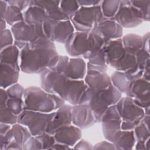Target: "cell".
Segmentation results:
<instances>
[{
  "mask_svg": "<svg viewBox=\"0 0 150 150\" xmlns=\"http://www.w3.org/2000/svg\"><path fill=\"white\" fill-rule=\"evenodd\" d=\"M20 69L27 74H41L54 67L59 55L55 44L46 37L26 45L20 52Z\"/></svg>",
  "mask_w": 150,
  "mask_h": 150,
  "instance_id": "6da1fadb",
  "label": "cell"
},
{
  "mask_svg": "<svg viewBox=\"0 0 150 150\" xmlns=\"http://www.w3.org/2000/svg\"><path fill=\"white\" fill-rule=\"evenodd\" d=\"M40 87L47 93L54 94L65 102L74 105L79 100L88 86L84 80H71L63 73L47 69L40 76Z\"/></svg>",
  "mask_w": 150,
  "mask_h": 150,
  "instance_id": "7a4b0ae2",
  "label": "cell"
},
{
  "mask_svg": "<svg viewBox=\"0 0 150 150\" xmlns=\"http://www.w3.org/2000/svg\"><path fill=\"white\" fill-rule=\"evenodd\" d=\"M23 99L25 110L46 113L56 111L66 103L57 95L36 86L25 88Z\"/></svg>",
  "mask_w": 150,
  "mask_h": 150,
  "instance_id": "3957f363",
  "label": "cell"
},
{
  "mask_svg": "<svg viewBox=\"0 0 150 150\" xmlns=\"http://www.w3.org/2000/svg\"><path fill=\"white\" fill-rule=\"evenodd\" d=\"M105 19L100 5H97L80 7L71 22L76 31L90 32L96 25Z\"/></svg>",
  "mask_w": 150,
  "mask_h": 150,
  "instance_id": "277c9868",
  "label": "cell"
},
{
  "mask_svg": "<svg viewBox=\"0 0 150 150\" xmlns=\"http://www.w3.org/2000/svg\"><path fill=\"white\" fill-rule=\"evenodd\" d=\"M121 97L122 93L112 84L106 89L94 94L88 105L93 111L96 122H100L101 118L108 107L115 105Z\"/></svg>",
  "mask_w": 150,
  "mask_h": 150,
  "instance_id": "5b68a950",
  "label": "cell"
},
{
  "mask_svg": "<svg viewBox=\"0 0 150 150\" xmlns=\"http://www.w3.org/2000/svg\"><path fill=\"white\" fill-rule=\"evenodd\" d=\"M54 112L46 113L25 110L18 115V123L26 127L32 136H38L46 132Z\"/></svg>",
  "mask_w": 150,
  "mask_h": 150,
  "instance_id": "8992f818",
  "label": "cell"
},
{
  "mask_svg": "<svg viewBox=\"0 0 150 150\" xmlns=\"http://www.w3.org/2000/svg\"><path fill=\"white\" fill-rule=\"evenodd\" d=\"M11 30L14 38V45L21 49L40 38L46 37L42 25H29L24 21L13 25Z\"/></svg>",
  "mask_w": 150,
  "mask_h": 150,
  "instance_id": "52a82bcc",
  "label": "cell"
},
{
  "mask_svg": "<svg viewBox=\"0 0 150 150\" xmlns=\"http://www.w3.org/2000/svg\"><path fill=\"white\" fill-rule=\"evenodd\" d=\"M42 28L45 36L54 43L65 44L74 32V28L70 20L59 21L48 19Z\"/></svg>",
  "mask_w": 150,
  "mask_h": 150,
  "instance_id": "ba28073f",
  "label": "cell"
},
{
  "mask_svg": "<svg viewBox=\"0 0 150 150\" xmlns=\"http://www.w3.org/2000/svg\"><path fill=\"white\" fill-rule=\"evenodd\" d=\"M32 136L26 127L15 124L5 135H0V149H23V145Z\"/></svg>",
  "mask_w": 150,
  "mask_h": 150,
  "instance_id": "9c48e42d",
  "label": "cell"
},
{
  "mask_svg": "<svg viewBox=\"0 0 150 150\" xmlns=\"http://www.w3.org/2000/svg\"><path fill=\"white\" fill-rule=\"evenodd\" d=\"M122 28L136 27L144 22L141 12L130 1H120L119 9L112 19Z\"/></svg>",
  "mask_w": 150,
  "mask_h": 150,
  "instance_id": "30bf717a",
  "label": "cell"
},
{
  "mask_svg": "<svg viewBox=\"0 0 150 150\" xmlns=\"http://www.w3.org/2000/svg\"><path fill=\"white\" fill-rule=\"evenodd\" d=\"M122 121L137 125L144 117V109L137 105L133 99L129 97H122L115 104Z\"/></svg>",
  "mask_w": 150,
  "mask_h": 150,
  "instance_id": "8fae6325",
  "label": "cell"
},
{
  "mask_svg": "<svg viewBox=\"0 0 150 150\" xmlns=\"http://www.w3.org/2000/svg\"><path fill=\"white\" fill-rule=\"evenodd\" d=\"M149 81L140 78L131 82L129 87L125 93L127 97L133 99L139 107L145 109L150 107Z\"/></svg>",
  "mask_w": 150,
  "mask_h": 150,
  "instance_id": "7c38bea8",
  "label": "cell"
},
{
  "mask_svg": "<svg viewBox=\"0 0 150 150\" xmlns=\"http://www.w3.org/2000/svg\"><path fill=\"white\" fill-rule=\"evenodd\" d=\"M102 132L105 139L112 142L114 134L121 129L122 122L115 105L108 107L100 120Z\"/></svg>",
  "mask_w": 150,
  "mask_h": 150,
  "instance_id": "4fadbf2b",
  "label": "cell"
},
{
  "mask_svg": "<svg viewBox=\"0 0 150 150\" xmlns=\"http://www.w3.org/2000/svg\"><path fill=\"white\" fill-rule=\"evenodd\" d=\"M89 32H74L64 44L69 55L72 57L84 56L88 51V36Z\"/></svg>",
  "mask_w": 150,
  "mask_h": 150,
  "instance_id": "5bb4252c",
  "label": "cell"
},
{
  "mask_svg": "<svg viewBox=\"0 0 150 150\" xmlns=\"http://www.w3.org/2000/svg\"><path fill=\"white\" fill-rule=\"evenodd\" d=\"M96 122L88 104H76L71 107V123L80 128L86 129Z\"/></svg>",
  "mask_w": 150,
  "mask_h": 150,
  "instance_id": "9a60e30c",
  "label": "cell"
},
{
  "mask_svg": "<svg viewBox=\"0 0 150 150\" xmlns=\"http://www.w3.org/2000/svg\"><path fill=\"white\" fill-rule=\"evenodd\" d=\"M71 107L72 105L69 104H64L62 107L55 111L46 132L53 135L61 127L71 124Z\"/></svg>",
  "mask_w": 150,
  "mask_h": 150,
  "instance_id": "2e32d148",
  "label": "cell"
},
{
  "mask_svg": "<svg viewBox=\"0 0 150 150\" xmlns=\"http://www.w3.org/2000/svg\"><path fill=\"white\" fill-rule=\"evenodd\" d=\"M91 31L110 40L121 38L123 35V28L113 19L104 20L96 25Z\"/></svg>",
  "mask_w": 150,
  "mask_h": 150,
  "instance_id": "e0dca14e",
  "label": "cell"
},
{
  "mask_svg": "<svg viewBox=\"0 0 150 150\" xmlns=\"http://www.w3.org/2000/svg\"><path fill=\"white\" fill-rule=\"evenodd\" d=\"M53 135L56 142L71 147L81 138L82 132L80 128L70 124L61 127Z\"/></svg>",
  "mask_w": 150,
  "mask_h": 150,
  "instance_id": "ac0fdd59",
  "label": "cell"
},
{
  "mask_svg": "<svg viewBox=\"0 0 150 150\" xmlns=\"http://www.w3.org/2000/svg\"><path fill=\"white\" fill-rule=\"evenodd\" d=\"M84 79L88 87L94 93H98L112 84L110 77L106 73L87 70Z\"/></svg>",
  "mask_w": 150,
  "mask_h": 150,
  "instance_id": "d6986e66",
  "label": "cell"
},
{
  "mask_svg": "<svg viewBox=\"0 0 150 150\" xmlns=\"http://www.w3.org/2000/svg\"><path fill=\"white\" fill-rule=\"evenodd\" d=\"M87 72V64L80 57L69 58L63 74L71 80H83Z\"/></svg>",
  "mask_w": 150,
  "mask_h": 150,
  "instance_id": "ffe728a7",
  "label": "cell"
},
{
  "mask_svg": "<svg viewBox=\"0 0 150 150\" xmlns=\"http://www.w3.org/2000/svg\"><path fill=\"white\" fill-rule=\"evenodd\" d=\"M60 1L57 0H33L30 5L38 6L42 8L46 13L49 19L56 21L68 20L60 8Z\"/></svg>",
  "mask_w": 150,
  "mask_h": 150,
  "instance_id": "44dd1931",
  "label": "cell"
},
{
  "mask_svg": "<svg viewBox=\"0 0 150 150\" xmlns=\"http://www.w3.org/2000/svg\"><path fill=\"white\" fill-rule=\"evenodd\" d=\"M125 53L121 38L110 40L105 47L107 65L114 68L115 63Z\"/></svg>",
  "mask_w": 150,
  "mask_h": 150,
  "instance_id": "7402d4cb",
  "label": "cell"
},
{
  "mask_svg": "<svg viewBox=\"0 0 150 150\" xmlns=\"http://www.w3.org/2000/svg\"><path fill=\"white\" fill-rule=\"evenodd\" d=\"M135 142L133 130L122 129L115 132L112 141L115 149L119 150L132 149L135 145Z\"/></svg>",
  "mask_w": 150,
  "mask_h": 150,
  "instance_id": "603a6c76",
  "label": "cell"
},
{
  "mask_svg": "<svg viewBox=\"0 0 150 150\" xmlns=\"http://www.w3.org/2000/svg\"><path fill=\"white\" fill-rule=\"evenodd\" d=\"M23 21L32 25H42L49 18L45 11L41 8L30 5L23 12Z\"/></svg>",
  "mask_w": 150,
  "mask_h": 150,
  "instance_id": "cb8c5ba5",
  "label": "cell"
},
{
  "mask_svg": "<svg viewBox=\"0 0 150 150\" xmlns=\"http://www.w3.org/2000/svg\"><path fill=\"white\" fill-rule=\"evenodd\" d=\"M19 77V70L14 67L4 64H0V86L1 88L6 89L11 86L17 83Z\"/></svg>",
  "mask_w": 150,
  "mask_h": 150,
  "instance_id": "d4e9b609",
  "label": "cell"
},
{
  "mask_svg": "<svg viewBox=\"0 0 150 150\" xmlns=\"http://www.w3.org/2000/svg\"><path fill=\"white\" fill-rule=\"evenodd\" d=\"M20 52L19 48L15 45L8 46L1 50V63L11 66L18 70H21L19 64Z\"/></svg>",
  "mask_w": 150,
  "mask_h": 150,
  "instance_id": "484cf974",
  "label": "cell"
},
{
  "mask_svg": "<svg viewBox=\"0 0 150 150\" xmlns=\"http://www.w3.org/2000/svg\"><path fill=\"white\" fill-rule=\"evenodd\" d=\"M123 46L127 53L135 54L142 47V36L135 33H129L121 38Z\"/></svg>",
  "mask_w": 150,
  "mask_h": 150,
  "instance_id": "4316f807",
  "label": "cell"
},
{
  "mask_svg": "<svg viewBox=\"0 0 150 150\" xmlns=\"http://www.w3.org/2000/svg\"><path fill=\"white\" fill-rule=\"evenodd\" d=\"M110 79L112 85L122 94L127 92L131 82L127 79L124 71L116 70L111 74Z\"/></svg>",
  "mask_w": 150,
  "mask_h": 150,
  "instance_id": "83f0119b",
  "label": "cell"
},
{
  "mask_svg": "<svg viewBox=\"0 0 150 150\" xmlns=\"http://www.w3.org/2000/svg\"><path fill=\"white\" fill-rule=\"evenodd\" d=\"M1 19H4L6 23L12 26L18 22L23 21V12L14 5H8L6 11Z\"/></svg>",
  "mask_w": 150,
  "mask_h": 150,
  "instance_id": "f1b7e54d",
  "label": "cell"
},
{
  "mask_svg": "<svg viewBox=\"0 0 150 150\" xmlns=\"http://www.w3.org/2000/svg\"><path fill=\"white\" fill-rule=\"evenodd\" d=\"M120 3L118 0L102 1L100 7L104 17L107 19H112L119 9Z\"/></svg>",
  "mask_w": 150,
  "mask_h": 150,
  "instance_id": "f546056e",
  "label": "cell"
},
{
  "mask_svg": "<svg viewBox=\"0 0 150 150\" xmlns=\"http://www.w3.org/2000/svg\"><path fill=\"white\" fill-rule=\"evenodd\" d=\"M136 64L135 55L126 52L125 54L115 63L114 68L117 71H126L134 67Z\"/></svg>",
  "mask_w": 150,
  "mask_h": 150,
  "instance_id": "4dcf8cb0",
  "label": "cell"
},
{
  "mask_svg": "<svg viewBox=\"0 0 150 150\" xmlns=\"http://www.w3.org/2000/svg\"><path fill=\"white\" fill-rule=\"evenodd\" d=\"M60 8L68 20L71 21L80 8V6L77 1L63 0L60 1Z\"/></svg>",
  "mask_w": 150,
  "mask_h": 150,
  "instance_id": "1f68e13d",
  "label": "cell"
},
{
  "mask_svg": "<svg viewBox=\"0 0 150 150\" xmlns=\"http://www.w3.org/2000/svg\"><path fill=\"white\" fill-rule=\"evenodd\" d=\"M6 107L14 114L19 115L25 110V104L23 98L9 97Z\"/></svg>",
  "mask_w": 150,
  "mask_h": 150,
  "instance_id": "d6a6232c",
  "label": "cell"
},
{
  "mask_svg": "<svg viewBox=\"0 0 150 150\" xmlns=\"http://www.w3.org/2000/svg\"><path fill=\"white\" fill-rule=\"evenodd\" d=\"M136 141H145L149 138V127L146 125L142 120L133 129Z\"/></svg>",
  "mask_w": 150,
  "mask_h": 150,
  "instance_id": "836d02e7",
  "label": "cell"
},
{
  "mask_svg": "<svg viewBox=\"0 0 150 150\" xmlns=\"http://www.w3.org/2000/svg\"><path fill=\"white\" fill-rule=\"evenodd\" d=\"M132 6L141 12L143 21L148 22L150 18V1H130Z\"/></svg>",
  "mask_w": 150,
  "mask_h": 150,
  "instance_id": "e575fe53",
  "label": "cell"
},
{
  "mask_svg": "<svg viewBox=\"0 0 150 150\" xmlns=\"http://www.w3.org/2000/svg\"><path fill=\"white\" fill-rule=\"evenodd\" d=\"M0 122L1 123L13 125L18 123V116L12 112L6 106L0 108Z\"/></svg>",
  "mask_w": 150,
  "mask_h": 150,
  "instance_id": "d590c367",
  "label": "cell"
},
{
  "mask_svg": "<svg viewBox=\"0 0 150 150\" xmlns=\"http://www.w3.org/2000/svg\"><path fill=\"white\" fill-rule=\"evenodd\" d=\"M149 56H150V55H149V53L144 50L142 49L139 50L135 54L137 66L139 69L144 70L145 68L147 66L150 64Z\"/></svg>",
  "mask_w": 150,
  "mask_h": 150,
  "instance_id": "8d00e7d4",
  "label": "cell"
},
{
  "mask_svg": "<svg viewBox=\"0 0 150 150\" xmlns=\"http://www.w3.org/2000/svg\"><path fill=\"white\" fill-rule=\"evenodd\" d=\"M14 38L11 30L6 29L1 31V50L13 45Z\"/></svg>",
  "mask_w": 150,
  "mask_h": 150,
  "instance_id": "74e56055",
  "label": "cell"
},
{
  "mask_svg": "<svg viewBox=\"0 0 150 150\" xmlns=\"http://www.w3.org/2000/svg\"><path fill=\"white\" fill-rule=\"evenodd\" d=\"M6 90L8 97L10 98H23L25 88L17 83L7 88Z\"/></svg>",
  "mask_w": 150,
  "mask_h": 150,
  "instance_id": "f35d334b",
  "label": "cell"
},
{
  "mask_svg": "<svg viewBox=\"0 0 150 150\" xmlns=\"http://www.w3.org/2000/svg\"><path fill=\"white\" fill-rule=\"evenodd\" d=\"M35 137L41 143L42 149H49L56 143L53 135L47 132H45Z\"/></svg>",
  "mask_w": 150,
  "mask_h": 150,
  "instance_id": "ab89813d",
  "label": "cell"
},
{
  "mask_svg": "<svg viewBox=\"0 0 150 150\" xmlns=\"http://www.w3.org/2000/svg\"><path fill=\"white\" fill-rule=\"evenodd\" d=\"M24 150L42 149V145L40 141L35 136H32L23 145Z\"/></svg>",
  "mask_w": 150,
  "mask_h": 150,
  "instance_id": "60d3db41",
  "label": "cell"
},
{
  "mask_svg": "<svg viewBox=\"0 0 150 150\" xmlns=\"http://www.w3.org/2000/svg\"><path fill=\"white\" fill-rule=\"evenodd\" d=\"M69 59V58L67 56H59L58 61L55 66L50 69L56 72L63 73Z\"/></svg>",
  "mask_w": 150,
  "mask_h": 150,
  "instance_id": "b9f144b4",
  "label": "cell"
},
{
  "mask_svg": "<svg viewBox=\"0 0 150 150\" xmlns=\"http://www.w3.org/2000/svg\"><path fill=\"white\" fill-rule=\"evenodd\" d=\"M6 2L8 5H14L19 8L22 12L25 11L30 4V1L26 0H6Z\"/></svg>",
  "mask_w": 150,
  "mask_h": 150,
  "instance_id": "7bdbcfd3",
  "label": "cell"
},
{
  "mask_svg": "<svg viewBox=\"0 0 150 150\" xmlns=\"http://www.w3.org/2000/svg\"><path fill=\"white\" fill-rule=\"evenodd\" d=\"M73 149L90 150L93 149V145L88 141L84 139H80L73 147Z\"/></svg>",
  "mask_w": 150,
  "mask_h": 150,
  "instance_id": "ee69618b",
  "label": "cell"
},
{
  "mask_svg": "<svg viewBox=\"0 0 150 150\" xmlns=\"http://www.w3.org/2000/svg\"><path fill=\"white\" fill-rule=\"evenodd\" d=\"M93 149H110L114 150L115 148L112 142L108 141H103L93 145Z\"/></svg>",
  "mask_w": 150,
  "mask_h": 150,
  "instance_id": "f6af8a7d",
  "label": "cell"
},
{
  "mask_svg": "<svg viewBox=\"0 0 150 150\" xmlns=\"http://www.w3.org/2000/svg\"><path fill=\"white\" fill-rule=\"evenodd\" d=\"M80 7L81 6H93L100 5L102 1L98 0H80L77 1Z\"/></svg>",
  "mask_w": 150,
  "mask_h": 150,
  "instance_id": "bcb514c9",
  "label": "cell"
},
{
  "mask_svg": "<svg viewBox=\"0 0 150 150\" xmlns=\"http://www.w3.org/2000/svg\"><path fill=\"white\" fill-rule=\"evenodd\" d=\"M149 32L146 33L142 37V49L149 53Z\"/></svg>",
  "mask_w": 150,
  "mask_h": 150,
  "instance_id": "7dc6e473",
  "label": "cell"
},
{
  "mask_svg": "<svg viewBox=\"0 0 150 150\" xmlns=\"http://www.w3.org/2000/svg\"><path fill=\"white\" fill-rule=\"evenodd\" d=\"M9 97L7 94L6 89L1 88L0 89V106L4 107L6 106V101Z\"/></svg>",
  "mask_w": 150,
  "mask_h": 150,
  "instance_id": "c3c4849f",
  "label": "cell"
},
{
  "mask_svg": "<svg viewBox=\"0 0 150 150\" xmlns=\"http://www.w3.org/2000/svg\"><path fill=\"white\" fill-rule=\"evenodd\" d=\"M8 4L6 1H0V12H1V18H2L6 11Z\"/></svg>",
  "mask_w": 150,
  "mask_h": 150,
  "instance_id": "681fc988",
  "label": "cell"
},
{
  "mask_svg": "<svg viewBox=\"0 0 150 150\" xmlns=\"http://www.w3.org/2000/svg\"><path fill=\"white\" fill-rule=\"evenodd\" d=\"M11 128V125L5 123H1L0 125V135H5Z\"/></svg>",
  "mask_w": 150,
  "mask_h": 150,
  "instance_id": "f907efd6",
  "label": "cell"
},
{
  "mask_svg": "<svg viewBox=\"0 0 150 150\" xmlns=\"http://www.w3.org/2000/svg\"><path fill=\"white\" fill-rule=\"evenodd\" d=\"M71 147L60 144V143H58V142H56L49 149H70Z\"/></svg>",
  "mask_w": 150,
  "mask_h": 150,
  "instance_id": "816d5d0a",
  "label": "cell"
},
{
  "mask_svg": "<svg viewBox=\"0 0 150 150\" xmlns=\"http://www.w3.org/2000/svg\"><path fill=\"white\" fill-rule=\"evenodd\" d=\"M145 141H136L135 144V149H143L145 150L146 146H145Z\"/></svg>",
  "mask_w": 150,
  "mask_h": 150,
  "instance_id": "f5cc1de1",
  "label": "cell"
},
{
  "mask_svg": "<svg viewBox=\"0 0 150 150\" xmlns=\"http://www.w3.org/2000/svg\"><path fill=\"white\" fill-rule=\"evenodd\" d=\"M6 27V22L4 19L1 18V31L5 30Z\"/></svg>",
  "mask_w": 150,
  "mask_h": 150,
  "instance_id": "db71d44e",
  "label": "cell"
}]
</instances>
